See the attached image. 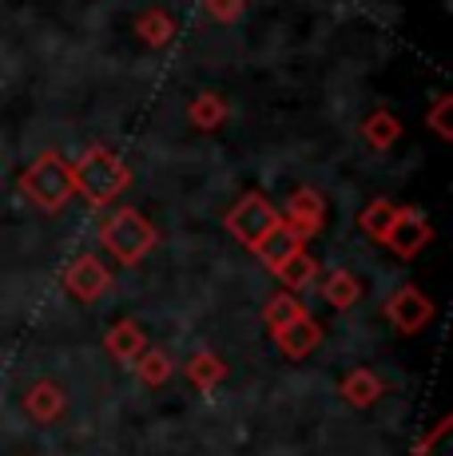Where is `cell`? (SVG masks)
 I'll list each match as a JSON object with an SVG mask.
<instances>
[{"mask_svg":"<svg viewBox=\"0 0 453 456\" xmlns=\"http://www.w3.org/2000/svg\"><path fill=\"white\" fill-rule=\"evenodd\" d=\"M72 183L92 207H111L132 183V171L124 167L116 151L108 147H88L80 159L72 163Z\"/></svg>","mask_w":453,"mask_h":456,"instance_id":"cell-1","label":"cell"},{"mask_svg":"<svg viewBox=\"0 0 453 456\" xmlns=\"http://www.w3.org/2000/svg\"><path fill=\"white\" fill-rule=\"evenodd\" d=\"M21 191L29 195V203H37L40 210L56 215V210L68 207V199L76 195L72 183V163L56 151H45L40 159H32L21 175Z\"/></svg>","mask_w":453,"mask_h":456,"instance_id":"cell-2","label":"cell"},{"mask_svg":"<svg viewBox=\"0 0 453 456\" xmlns=\"http://www.w3.org/2000/svg\"><path fill=\"white\" fill-rule=\"evenodd\" d=\"M100 242L116 254L124 266L144 262L155 247V226L136 207H116L108 218H100Z\"/></svg>","mask_w":453,"mask_h":456,"instance_id":"cell-3","label":"cell"},{"mask_svg":"<svg viewBox=\"0 0 453 456\" xmlns=\"http://www.w3.org/2000/svg\"><path fill=\"white\" fill-rule=\"evenodd\" d=\"M278 226H283V218H278V210L271 207V199H267L263 191H247L239 203L226 210V231H231V239L243 242L251 254L263 247Z\"/></svg>","mask_w":453,"mask_h":456,"instance_id":"cell-4","label":"cell"},{"mask_svg":"<svg viewBox=\"0 0 453 456\" xmlns=\"http://www.w3.org/2000/svg\"><path fill=\"white\" fill-rule=\"evenodd\" d=\"M326 199H322V191L315 187H299L291 191V199H286V207L278 210V218H283V231L294 234L299 242H310L315 234H322V226H326Z\"/></svg>","mask_w":453,"mask_h":456,"instance_id":"cell-5","label":"cell"},{"mask_svg":"<svg viewBox=\"0 0 453 456\" xmlns=\"http://www.w3.org/2000/svg\"><path fill=\"white\" fill-rule=\"evenodd\" d=\"M430 242H433L430 218H425L417 207H398L394 218H390V231H386V239H382V247L394 250L398 258H417Z\"/></svg>","mask_w":453,"mask_h":456,"instance_id":"cell-6","label":"cell"},{"mask_svg":"<svg viewBox=\"0 0 453 456\" xmlns=\"http://www.w3.org/2000/svg\"><path fill=\"white\" fill-rule=\"evenodd\" d=\"M430 318H433V302L417 286L406 282L386 297V322L398 333H417L422 326H430Z\"/></svg>","mask_w":453,"mask_h":456,"instance_id":"cell-7","label":"cell"},{"mask_svg":"<svg viewBox=\"0 0 453 456\" xmlns=\"http://www.w3.org/2000/svg\"><path fill=\"white\" fill-rule=\"evenodd\" d=\"M64 290L76 297V302H95L100 294L111 290V270L103 266L95 254H80L72 258V266L64 270Z\"/></svg>","mask_w":453,"mask_h":456,"instance_id":"cell-8","label":"cell"},{"mask_svg":"<svg viewBox=\"0 0 453 456\" xmlns=\"http://www.w3.org/2000/svg\"><path fill=\"white\" fill-rule=\"evenodd\" d=\"M318 341H322V326L310 318V314H302V318L291 322V326L275 330V346L283 349L291 362H302V357H310L318 349Z\"/></svg>","mask_w":453,"mask_h":456,"instance_id":"cell-9","label":"cell"},{"mask_svg":"<svg viewBox=\"0 0 453 456\" xmlns=\"http://www.w3.org/2000/svg\"><path fill=\"white\" fill-rule=\"evenodd\" d=\"M24 409H29V417H32V420H40V425H52V420L64 417L68 397H64V389H60L56 381L40 377V381H37V385H29V393H24Z\"/></svg>","mask_w":453,"mask_h":456,"instance_id":"cell-10","label":"cell"},{"mask_svg":"<svg viewBox=\"0 0 453 456\" xmlns=\"http://www.w3.org/2000/svg\"><path fill=\"white\" fill-rule=\"evenodd\" d=\"M318 294L326 305H334V310H350V305L362 302V282L354 270L338 266V270H326V278L318 282Z\"/></svg>","mask_w":453,"mask_h":456,"instance_id":"cell-11","label":"cell"},{"mask_svg":"<svg viewBox=\"0 0 453 456\" xmlns=\"http://www.w3.org/2000/svg\"><path fill=\"white\" fill-rule=\"evenodd\" d=\"M103 346H108V354L116 357L119 365H136V357L147 349V338H144V330H139L132 318H119L116 326L108 330V338H103Z\"/></svg>","mask_w":453,"mask_h":456,"instance_id":"cell-12","label":"cell"},{"mask_svg":"<svg viewBox=\"0 0 453 456\" xmlns=\"http://www.w3.org/2000/svg\"><path fill=\"white\" fill-rule=\"evenodd\" d=\"M342 401L346 405H354V409H370L374 401L386 393V385H382V377L374 373V370H366V365H358V370H350L342 377Z\"/></svg>","mask_w":453,"mask_h":456,"instance_id":"cell-13","label":"cell"},{"mask_svg":"<svg viewBox=\"0 0 453 456\" xmlns=\"http://www.w3.org/2000/svg\"><path fill=\"white\" fill-rule=\"evenodd\" d=\"M275 278L283 282L286 294H302L307 286L318 282V262L307 254V247H302L299 254H294V258H286L283 266H275Z\"/></svg>","mask_w":453,"mask_h":456,"instance_id":"cell-14","label":"cell"},{"mask_svg":"<svg viewBox=\"0 0 453 456\" xmlns=\"http://www.w3.org/2000/svg\"><path fill=\"white\" fill-rule=\"evenodd\" d=\"M136 37L147 44V48H163L176 37V16L163 12V8H144L136 16Z\"/></svg>","mask_w":453,"mask_h":456,"instance_id":"cell-15","label":"cell"},{"mask_svg":"<svg viewBox=\"0 0 453 456\" xmlns=\"http://www.w3.org/2000/svg\"><path fill=\"white\" fill-rule=\"evenodd\" d=\"M362 139L370 151H390L402 139V119L390 116V111H370L362 124Z\"/></svg>","mask_w":453,"mask_h":456,"instance_id":"cell-16","label":"cell"},{"mask_svg":"<svg viewBox=\"0 0 453 456\" xmlns=\"http://www.w3.org/2000/svg\"><path fill=\"white\" fill-rule=\"evenodd\" d=\"M187 116H191V124H195L199 131H215V127L226 124V116H231V111H226V100H223V95L203 92V95H195V100H191Z\"/></svg>","mask_w":453,"mask_h":456,"instance_id":"cell-17","label":"cell"},{"mask_svg":"<svg viewBox=\"0 0 453 456\" xmlns=\"http://www.w3.org/2000/svg\"><path fill=\"white\" fill-rule=\"evenodd\" d=\"M223 377H226V362L219 354H211V349H199L187 362V381L195 385V389H215Z\"/></svg>","mask_w":453,"mask_h":456,"instance_id":"cell-18","label":"cell"},{"mask_svg":"<svg viewBox=\"0 0 453 456\" xmlns=\"http://www.w3.org/2000/svg\"><path fill=\"white\" fill-rule=\"evenodd\" d=\"M302 314H307V305L299 302V294H286V290L271 294V302L263 305V318H267V326H271V333L291 326V322H299Z\"/></svg>","mask_w":453,"mask_h":456,"instance_id":"cell-19","label":"cell"},{"mask_svg":"<svg viewBox=\"0 0 453 456\" xmlns=\"http://www.w3.org/2000/svg\"><path fill=\"white\" fill-rule=\"evenodd\" d=\"M136 377L144 385H152V389H160V385H168V377H171V370H176V365H171V357L163 354V349H144V354L136 357Z\"/></svg>","mask_w":453,"mask_h":456,"instance_id":"cell-20","label":"cell"},{"mask_svg":"<svg viewBox=\"0 0 453 456\" xmlns=\"http://www.w3.org/2000/svg\"><path fill=\"white\" fill-rule=\"evenodd\" d=\"M394 203L390 199H370L366 203V210L358 215V226H362V234H370L374 242H382L386 239V231H390V218H394Z\"/></svg>","mask_w":453,"mask_h":456,"instance_id":"cell-21","label":"cell"},{"mask_svg":"<svg viewBox=\"0 0 453 456\" xmlns=\"http://www.w3.org/2000/svg\"><path fill=\"white\" fill-rule=\"evenodd\" d=\"M299 250H302V242L294 239V234H286L283 226H278V231H275L271 239H267V242H263V247H259L255 254H259V258L267 262V266L275 270V266H283L286 258H294V254H299Z\"/></svg>","mask_w":453,"mask_h":456,"instance_id":"cell-22","label":"cell"},{"mask_svg":"<svg viewBox=\"0 0 453 456\" xmlns=\"http://www.w3.org/2000/svg\"><path fill=\"white\" fill-rule=\"evenodd\" d=\"M203 8L215 24H235L247 12V0H203Z\"/></svg>","mask_w":453,"mask_h":456,"instance_id":"cell-23","label":"cell"},{"mask_svg":"<svg viewBox=\"0 0 453 456\" xmlns=\"http://www.w3.org/2000/svg\"><path fill=\"white\" fill-rule=\"evenodd\" d=\"M449 116H453V95H438V100H433V108H430V127L438 131V139H453Z\"/></svg>","mask_w":453,"mask_h":456,"instance_id":"cell-24","label":"cell"},{"mask_svg":"<svg viewBox=\"0 0 453 456\" xmlns=\"http://www.w3.org/2000/svg\"><path fill=\"white\" fill-rule=\"evenodd\" d=\"M446 433H449V420H441V425L433 428V433L425 436L422 444H417V452H414V456H441L438 449H441V441H446Z\"/></svg>","mask_w":453,"mask_h":456,"instance_id":"cell-25","label":"cell"}]
</instances>
